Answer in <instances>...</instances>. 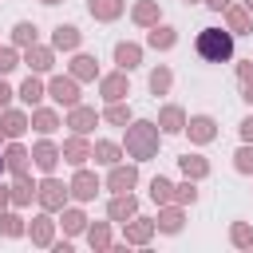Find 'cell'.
<instances>
[{
	"label": "cell",
	"instance_id": "1",
	"mask_svg": "<svg viewBox=\"0 0 253 253\" xmlns=\"http://www.w3.org/2000/svg\"><path fill=\"white\" fill-rule=\"evenodd\" d=\"M198 51L206 55V59H225L229 55V36H221V32H202L198 36Z\"/></svg>",
	"mask_w": 253,
	"mask_h": 253
}]
</instances>
